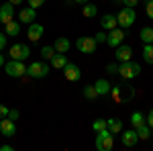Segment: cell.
<instances>
[{
    "label": "cell",
    "instance_id": "obj_1",
    "mask_svg": "<svg viewBox=\"0 0 153 151\" xmlns=\"http://www.w3.org/2000/svg\"><path fill=\"white\" fill-rule=\"evenodd\" d=\"M117 74H120V78H125V80H133V78H137L139 74H141V65L137 63V61H120V65H118Z\"/></svg>",
    "mask_w": 153,
    "mask_h": 151
},
{
    "label": "cell",
    "instance_id": "obj_2",
    "mask_svg": "<svg viewBox=\"0 0 153 151\" xmlns=\"http://www.w3.org/2000/svg\"><path fill=\"white\" fill-rule=\"evenodd\" d=\"M135 21H137V12H135V8H131V6H123V8L118 10L117 23H118L120 29H131V27L135 25Z\"/></svg>",
    "mask_w": 153,
    "mask_h": 151
},
{
    "label": "cell",
    "instance_id": "obj_3",
    "mask_svg": "<svg viewBox=\"0 0 153 151\" xmlns=\"http://www.w3.org/2000/svg\"><path fill=\"white\" fill-rule=\"evenodd\" d=\"M112 145H114V135L108 129L98 131V135H96V149L98 151H110Z\"/></svg>",
    "mask_w": 153,
    "mask_h": 151
},
{
    "label": "cell",
    "instance_id": "obj_4",
    "mask_svg": "<svg viewBox=\"0 0 153 151\" xmlns=\"http://www.w3.org/2000/svg\"><path fill=\"white\" fill-rule=\"evenodd\" d=\"M4 71L10 78H23L25 74H27V65H25L21 59H10V61L4 63Z\"/></svg>",
    "mask_w": 153,
    "mask_h": 151
},
{
    "label": "cell",
    "instance_id": "obj_5",
    "mask_svg": "<svg viewBox=\"0 0 153 151\" xmlns=\"http://www.w3.org/2000/svg\"><path fill=\"white\" fill-rule=\"evenodd\" d=\"M47 74H49V65L45 61H33V63L27 68V76H31V78H35V80L45 78Z\"/></svg>",
    "mask_w": 153,
    "mask_h": 151
},
{
    "label": "cell",
    "instance_id": "obj_6",
    "mask_svg": "<svg viewBox=\"0 0 153 151\" xmlns=\"http://www.w3.org/2000/svg\"><path fill=\"white\" fill-rule=\"evenodd\" d=\"M76 47L82 51V53H94L96 51V47H98V43H96V39L94 37H80L78 41H76Z\"/></svg>",
    "mask_w": 153,
    "mask_h": 151
},
{
    "label": "cell",
    "instance_id": "obj_7",
    "mask_svg": "<svg viewBox=\"0 0 153 151\" xmlns=\"http://www.w3.org/2000/svg\"><path fill=\"white\" fill-rule=\"evenodd\" d=\"M29 55H31V47L25 45V43H14L10 47V59H21V61H25Z\"/></svg>",
    "mask_w": 153,
    "mask_h": 151
},
{
    "label": "cell",
    "instance_id": "obj_8",
    "mask_svg": "<svg viewBox=\"0 0 153 151\" xmlns=\"http://www.w3.org/2000/svg\"><path fill=\"white\" fill-rule=\"evenodd\" d=\"M123 39H125V31H123L120 27H114V29H110V33L106 35V45L118 47L123 43Z\"/></svg>",
    "mask_w": 153,
    "mask_h": 151
},
{
    "label": "cell",
    "instance_id": "obj_9",
    "mask_svg": "<svg viewBox=\"0 0 153 151\" xmlns=\"http://www.w3.org/2000/svg\"><path fill=\"white\" fill-rule=\"evenodd\" d=\"M63 76H65V80L68 82H78L82 78V70L76 65V63H65V68H63Z\"/></svg>",
    "mask_w": 153,
    "mask_h": 151
},
{
    "label": "cell",
    "instance_id": "obj_10",
    "mask_svg": "<svg viewBox=\"0 0 153 151\" xmlns=\"http://www.w3.org/2000/svg\"><path fill=\"white\" fill-rule=\"evenodd\" d=\"M0 133H2L4 137H14V135H16V123L10 121L8 116H6V118H0Z\"/></svg>",
    "mask_w": 153,
    "mask_h": 151
},
{
    "label": "cell",
    "instance_id": "obj_11",
    "mask_svg": "<svg viewBox=\"0 0 153 151\" xmlns=\"http://www.w3.org/2000/svg\"><path fill=\"white\" fill-rule=\"evenodd\" d=\"M43 33H45V27L39 23H31L29 25V29H27V37L35 43V41H39L41 37H43Z\"/></svg>",
    "mask_w": 153,
    "mask_h": 151
},
{
    "label": "cell",
    "instance_id": "obj_12",
    "mask_svg": "<svg viewBox=\"0 0 153 151\" xmlns=\"http://www.w3.org/2000/svg\"><path fill=\"white\" fill-rule=\"evenodd\" d=\"M12 19H14V6H12L10 2H4L0 6V23L6 25V23H10Z\"/></svg>",
    "mask_w": 153,
    "mask_h": 151
},
{
    "label": "cell",
    "instance_id": "obj_13",
    "mask_svg": "<svg viewBox=\"0 0 153 151\" xmlns=\"http://www.w3.org/2000/svg\"><path fill=\"white\" fill-rule=\"evenodd\" d=\"M114 57L118 61H129V59H133V47L120 43L118 47H114Z\"/></svg>",
    "mask_w": 153,
    "mask_h": 151
},
{
    "label": "cell",
    "instance_id": "obj_14",
    "mask_svg": "<svg viewBox=\"0 0 153 151\" xmlns=\"http://www.w3.org/2000/svg\"><path fill=\"white\" fill-rule=\"evenodd\" d=\"M120 141H123V145L125 147H135L137 143H139V135H137V129H133V131H123V137H120Z\"/></svg>",
    "mask_w": 153,
    "mask_h": 151
},
{
    "label": "cell",
    "instance_id": "obj_15",
    "mask_svg": "<svg viewBox=\"0 0 153 151\" xmlns=\"http://www.w3.org/2000/svg\"><path fill=\"white\" fill-rule=\"evenodd\" d=\"M35 19H37V10L33 6H27V8H23V10L19 12V21L21 23L31 25V23H35Z\"/></svg>",
    "mask_w": 153,
    "mask_h": 151
},
{
    "label": "cell",
    "instance_id": "obj_16",
    "mask_svg": "<svg viewBox=\"0 0 153 151\" xmlns=\"http://www.w3.org/2000/svg\"><path fill=\"white\" fill-rule=\"evenodd\" d=\"M94 88H96V92H98V96H106V94H110L112 84H110L108 80H104V78H100V80H96Z\"/></svg>",
    "mask_w": 153,
    "mask_h": 151
},
{
    "label": "cell",
    "instance_id": "obj_17",
    "mask_svg": "<svg viewBox=\"0 0 153 151\" xmlns=\"http://www.w3.org/2000/svg\"><path fill=\"white\" fill-rule=\"evenodd\" d=\"M100 25H102V29H106V31H110V29L118 27L117 16H114V14H102V19H100Z\"/></svg>",
    "mask_w": 153,
    "mask_h": 151
},
{
    "label": "cell",
    "instance_id": "obj_18",
    "mask_svg": "<svg viewBox=\"0 0 153 151\" xmlns=\"http://www.w3.org/2000/svg\"><path fill=\"white\" fill-rule=\"evenodd\" d=\"M53 47H55V51L57 53H68L70 51V39H65V37H59V39H55V43H53Z\"/></svg>",
    "mask_w": 153,
    "mask_h": 151
},
{
    "label": "cell",
    "instance_id": "obj_19",
    "mask_svg": "<svg viewBox=\"0 0 153 151\" xmlns=\"http://www.w3.org/2000/svg\"><path fill=\"white\" fill-rule=\"evenodd\" d=\"M106 129L112 133V135H117L123 131V121L120 118H106Z\"/></svg>",
    "mask_w": 153,
    "mask_h": 151
},
{
    "label": "cell",
    "instance_id": "obj_20",
    "mask_svg": "<svg viewBox=\"0 0 153 151\" xmlns=\"http://www.w3.org/2000/svg\"><path fill=\"white\" fill-rule=\"evenodd\" d=\"M65 63H68L65 53H55V55L51 57V68H55V70H63V68H65Z\"/></svg>",
    "mask_w": 153,
    "mask_h": 151
},
{
    "label": "cell",
    "instance_id": "obj_21",
    "mask_svg": "<svg viewBox=\"0 0 153 151\" xmlns=\"http://www.w3.org/2000/svg\"><path fill=\"white\" fill-rule=\"evenodd\" d=\"M4 29H6V37H19V33H21V25L14 23V19L4 25Z\"/></svg>",
    "mask_w": 153,
    "mask_h": 151
},
{
    "label": "cell",
    "instance_id": "obj_22",
    "mask_svg": "<svg viewBox=\"0 0 153 151\" xmlns=\"http://www.w3.org/2000/svg\"><path fill=\"white\" fill-rule=\"evenodd\" d=\"M82 14L86 16V19H94L96 14H98V6L96 4H90V2H86L82 6Z\"/></svg>",
    "mask_w": 153,
    "mask_h": 151
},
{
    "label": "cell",
    "instance_id": "obj_23",
    "mask_svg": "<svg viewBox=\"0 0 153 151\" xmlns=\"http://www.w3.org/2000/svg\"><path fill=\"white\" fill-rule=\"evenodd\" d=\"M139 39L143 43H153V27H143L139 33Z\"/></svg>",
    "mask_w": 153,
    "mask_h": 151
},
{
    "label": "cell",
    "instance_id": "obj_24",
    "mask_svg": "<svg viewBox=\"0 0 153 151\" xmlns=\"http://www.w3.org/2000/svg\"><path fill=\"white\" fill-rule=\"evenodd\" d=\"M143 59L149 65H153V43H145V47H143Z\"/></svg>",
    "mask_w": 153,
    "mask_h": 151
},
{
    "label": "cell",
    "instance_id": "obj_25",
    "mask_svg": "<svg viewBox=\"0 0 153 151\" xmlns=\"http://www.w3.org/2000/svg\"><path fill=\"white\" fill-rule=\"evenodd\" d=\"M137 135H139V141H147L149 137H151V129L147 127V123L137 129Z\"/></svg>",
    "mask_w": 153,
    "mask_h": 151
},
{
    "label": "cell",
    "instance_id": "obj_26",
    "mask_svg": "<svg viewBox=\"0 0 153 151\" xmlns=\"http://www.w3.org/2000/svg\"><path fill=\"white\" fill-rule=\"evenodd\" d=\"M131 125L135 129H139L141 125H145V116H143L141 112H133V115H131Z\"/></svg>",
    "mask_w": 153,
    "mask_h": 151
},
{
    "label": "cell",
    "instance_id": "obj_27",
    "mask_svg": "<svg viewBox=\"0 0 153 151\" xmlns=\"http://www.w3.org/2000/svg\"><path fill=\"white\" fill-rule=\"evenodd\" d=\"M82 94H84V98H88V100L98 98V92H96L94 86H84V88H82Z\"/></svg>",
    "mask_w": 153,
    "mask_h": 151
},
{
    "label": "cell",
    "instance_id": "obj_28",
    "mask_svg": "<svg viewBox=\"0 0 153 151\" xmlns=\"http://www.w3.org/2000/svg\"><path fill=\"white\" fill-rule=\"evenodd\" d=\"M57 51H55V47L53 45H45V47H41V55H43V59H51L53 55H55Z\"/></svg>",
    "mask_w": 153,
    "mask_h": 151
},
{
    "label": "cell",
    "instance_id": "obj_29",
    "mask_svg": "<svg viewBox=\"0 0 153 151\" xmlns=\"http://www.w3.org/2000/svg\"><path fill=\"white\" fill-rule=\"evenodd\" d=\"M92 129H94L96 133L102 131V129H106V118H96L94 123H92Z\"/></svg>",
    "mask_w": 153,
    "mask_h": 151
},
{
    "label": "cell",
    "instance_id": "obj_30",
    "mask_svg": "<svg viewBox=\"0 0 153 151\" xmlns=\"http://www.w3.org/2000/svg\"><path fill=\"white\" fill-rule=\"evenodd\" d=\"M145 12H147V16L153 21V0H147V4H145Z\"/></svg>",
    "mask_w": 153,
    "mask_h": 151
},
{
    "label": "cell",
    "instance_id": "obj_31",
    "mask_svg": "<svg viewBox=\"0 0 153 151\" xmlns=\"http://www.w3.org/2000/svg\"><path fill=\"white\" fill-rule=\"evenodd\" d=\"M27 2H29V6H33V8H39V6H43V4H45V0H27Z\"/></svg>",
    "mask_w": 153,
    "mask_h": 151
},
{
    "label": "cell",
    "instance_id": "obj_32",
    "mask_svg": "<svg viewBox=\"0 0 153 151\" xmlns=\"http://www.w3.org/2000/svg\"><path fill=\"white\" fill-rule=\"evenodd\" d=\"M145 123H147V127L153 131V108L149 110V115H147V118H145Z\"/></svg>",
    "mask_w": 153,
    "mask_h": 151
},
{
    "label": "cell",
    "instance_id": "obj_33",
    "mask_svg": "<svg viewBox=\"0 0 153 151\" xmlns=\"http://www.w3.org/2000/svg\"><path fill=\"white\" fill-rule=\"evenodd\" d=\"M8 110H10V108H8V106L0 104V118H6V116H8Z\"/></svg>",
    "mask_w": 153,
    "mask_h": 151
},
{
    "label": "cell",
    "instance_id": "obj_34",
    "mask_svg": "<svg viewBox=\"0 0 153 151\" xmlns=\"http://www.w3.org/2000/svg\"><path fill=\"white\" fill-rule=\"evenodd\" d=\"M19 110H8V118H10V121H14V123H16V121H19Z\"/></svg>",
    "mask_w": 153,
    "mask_h": 151
},
{
    "label": "cell",
    "instance_id": "obj_35",
    "mask_svg": "<svg viewBox=\"0 0 153 151\" xmlns=\"http://www.w3.org/2000/svg\"><path fill=\"white\" fill-rule=\"evenodd\" d=\"M117 70H118L117 63H108V65H106V71H108V74H117Z\"/></svg>",
    "mask_w": 153,
    "mask_h": 151
},
{
    "label": "cell",
    "instance_id": "obj_36",
    "mask_svg": "<svg viewBox=\"0 0 153 151\" xmlns=\"http://www.w3.org/2000/svg\"><path fill=\"white\" fill-rule=\"evenodd\" d=\"M94 39H96V43H106V33H98Z\"/></svg>",
    "mask_w": 153,
    "mask_h": 151
},
{
    "label": "cell",
    "instance_id": "obj_37",
    "mask_svg": "<svg viewBox=\"0 0 153 151\" xmlns=\"http://www.w3.org/2000/svg\"><path fill=\"white\" fill-rule=\"evenodd\" d=\"M6 47V33H0V51Z\"/></svg>",
    "mask_w": 153,
    "mask_h": 151
},
{
    "label": "cell",
    "instance_id": "obj_38",
    "mask_svg": "<svg viewBox=\"0 0 153 151\" xmlns=\"http://www.w3.org/2000/svg\"><path fill=\"white\" fill-rule=\"evenodd\" d=\"M137 2H139V0H123V4H125V6H131V8H135Z\"/></svg>",
    "mask_w": 153,
    "mask_h": 151
},
{
    "label": "cell",
    "instance_id": "obj_39",
    "mask_svg": "<svg viewBox=\"0 0 153 151\" xmlns=\"http://www.w3.org/2000/svg\"><path fill=\"white\" fill-rule=\"evenodd\" d=\"M0 151H12V145H2Z\"/></svg>",
    "mask_w": 153,
    "mask_h": 151
},
{
    "label": "cell",
    "instance_id": "obj_40",
    "mask_svg": "<svg viewBox=\"0 0 153 151\" xmlns=\"http://www.w3.org/2000/svg\"><path fill=\"white\" fill-rule=\"evenodd\" d=\"M6 2H10L12 6H19V4H21V2H23V0H6Z\"/></svg>",
    "mask_w": 153,
    "mask_h": 151
},
{
    "label": "cell",
    "instance_id": "obj_41",
    "mask_svg": "<svg viewBox=\"0 0 153 151\" xmlns=\"http://www.w3.org/2000/svg\"><path fill=\"white\" fill-rule=\"evenodd\" d=\"M4 63H6V61H4V55L0 53V68H4Z\"/></svg>",
    "mask_w": 153,
    "mask_h": 151
},
{
    "label": "cell",
    "instance_id": "obj_42",
    "mask_svg": "<svg viewBox=\"0 0 153 151\" xmlns=\"http://www.w3.org/2000/svg\"><path fill=\"white\" fill-rule=\"evenodd\" d=\"M76 4H86V2H90V0H74Z\"/></svg>",
    "mask_w": 153,
    "mask_h": 151
},
{
    "label": "cell",
    "instance_id": "obj_43",
    "mask_svg": "<svg viewBox=\"0 0 153 151\" xmlns=\"http://www.w3.org/2000/svg\"><path fill=\"white\" fill-rule=\"evenodd\" d=\"M112 2H123V0H112Z\"/></svg>",
    "mask_w": 153,
    "mask_h": 151
}]
</instances>
